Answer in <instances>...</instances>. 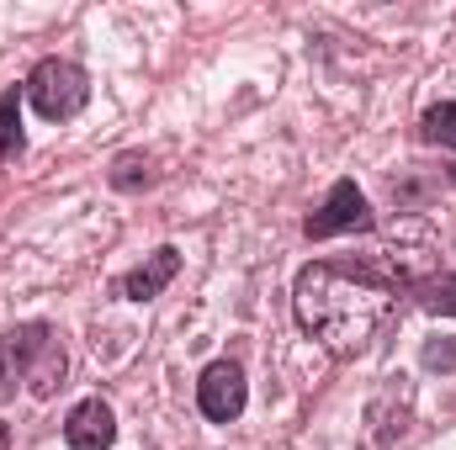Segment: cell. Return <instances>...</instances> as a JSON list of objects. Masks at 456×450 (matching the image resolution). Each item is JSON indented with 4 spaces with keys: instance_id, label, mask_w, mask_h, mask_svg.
I'll use <instances>...</instances> for the list:
<instances>
[{
    "instance_id": "1",
    "label": "cell",
    "mask_w": 456,
    "mask_h": 450,
    "mask_svg": "<svg viewBox=\"0 0 456 450\" xmlns=\"http://www.w3.org/2000/svg\"><path fill=\"white\" fill-rule=\"evenodd\" d=\"M393 302H398V286L387 276H377L371 265H340V260L308 265L292 286L297 324L340 360L371 344L382 318L393 313Z\"/></svg>"
},
{
    "instance_id": "4",
    "label": "cell",
    "mask_w": 456,
    "mask_h": 450,
    "mask_svg": "<svg viewBox=\"0 0 456 450\" xmlns=\"http://www.w3.org/2000/svg\"><path fill=\"white\" fill-rule=\"evenodd\" d=\"M197 403L213 424H233L244 414V371L233 360H213L197 382Z\"/></svg>"
},
{
    "instance_id": "8",
    "label": "cell",
    "mask_w": 456,
    "mask_h": 450,
    "mask_svg": "<svg viewBox=\"0 0 456 450\" xmlns=\"http://www.w3.org/2000/svg\"><path fill=\"white\" fill-rule=\"evenodd\" d=\"M419 133H425V143L456 149V101H441V107H430V112H425V122H419Z\"/></svg>"
},
{
    "instance_id": "12",
    "label": "cell",
    "mask_w": 456,
    "mask_h": 450,
    "mask_svg": "<svg viewBox=\"0 0 456 450\" xmlns=\"http://www.w3.org/2000/svg\"><path fill=\"white\" fill-rule=\"evenodd\" d=\"M425 366L430 371H456V344H446V339L441 344H425Z\"/></svg>"
},
{
    "instance_id": "10",
    "label": "cell",
    "mask_w": 456,
    "mask_h": 450,
    "mask_svg": "<svg viewBox=\"0 0 456 450\" xmlns=\"http://www.w3.org/2000/svg\"><path fill=\"white\" fill-rule=\"evenodd\" d=\"M21 149V117H16V91L0 96V154Z\"/></svg>"
},
{
    "instance_id": "13",
    "label": "cell",
    "mask_w": 456,
    "mask_h": 450,
    "mask_svg": "<svg viewBox=\"0 0 456 450\" xmlns=\"http://www.w3.org/2000/svg\"><path fill=\"white\" fill-rule=\"evenodd\" d=\"M138 181H149V175H138V159H117V170H112V186H138Z\"/></svg>"
},
{
    "instance_id": "3",
    "label": "cell",
    "mask_w": 456,
    "mask_h": 450,
    "mask_svg": "<svg viewBox=\"0 0 456 450\" xmlns=\"http://www.w3.org/2000/svg\"><path fill=\"white\" fill-rule=\"evenodd\" d=\"M27 96H32L37 117L64 122V117H75L80 107H86L91 80H86V69L69 64V59H43V64L32 69V80H27Z\"/></svg>"
},
{
    "instance_id": "11",
    "label": "cell",
    "mask_w": 456,
    "mask_h": 450,
    "mask_svg": "<svg viewBox=\"0 0 456 450\" xmlns=\"http://www.w3.org/2000/svg\"><path fill=\"white\" fill-rule=\"evenodd\" d=\"M16 382H21V371H16V360H11V350H5V339H0V403L16 398Z\"/></svg>"
},
{
    "instance_id": "14",
    "label": "cell",
    "mask_w": 456,
    "mask_h": 450,
    "mask_svg": "<svg viewBox=\"0 0 456 450\" xmlns=\"http://www.w3.org/2000/svg\"><path fill=\"white\" fill-rule=\"evenodd\" d=\"M0 450H5V430H0Z\"/></svg>"
},
{
    "instance_id": "6",
    "label": "cell",
    "mask_w": 456,
    "mask_h": 450,
    "mask_svg": "<svg viewBox=\"0 0 456 450\" xmlns=\"http://www.w3.org/2000/svg\"><path fill=\"white\" fill-rule=\"evenodd\" d=\"M64 440H69V450H107L117 440L112 408H107L102 398L75 403V408H69V419H64Z\"/></svg>"
},
{
    "instance_id": "9",
    "label": "cell",
    "mask_w": 456,
    "mask_h": 450,
    "mask_svg": "<svg viewBox=\"0 0 456 450\" xmlns=\"http://www.w3.org/2000/svg\"><path fill=\"white\" fill-rule=\"evenodd\" d=\"M419 308L425 313H441V318H456V276H436L419 286Z\"/></svg>"
},
{
    "instance_id": "5",
    "label": "cell",
    "mask_w": 456,
    "mask_h": 450,
    "mask_svg": "<svg viewBox=\"0 0 456 450\" xmlns=\"http://www.w3.org/2000/svg\"><path fill=\"white\" fill-rule=\"evenodd\" d=\"M355 228H371V207L366 197L355 191V181H340L330 191V202L308 218V238H330V233H355Z\"/></svg>"
},
{
    "instance_id": "7",
    "label": "cell",
    "mask_w": 456,
    "mask_h": 450,
    "mask_svg": "<svg viewBox=\"0 0 456 450\" xmlns=\"http://www.w3.org/2000/svg\"><path fill=\"white\" fill-rule=\"evenodd\" d=\"M175 270H181V254H175V249H154L133 276H122V297L149 302V297H159V292L175 281Z\"/></svg>"
},
{
    "instance_id": "2",
    "label": "cell",
    "mask_w": 456,
    "mask_h": 450,
    "mask_svg": "<svg viewBox=\"0 0 456 450\" xmlns=\"http://www.w3.org/2000/svg\"><path fill=\"white\" fill-rule=\"evenodd\" d=\"M5 350H11V360H16V371H21V382H27L32 398H53L59 392V382H64V344H59V334L48 324L11 329Z\"/></svg>"
}]
</instances>
